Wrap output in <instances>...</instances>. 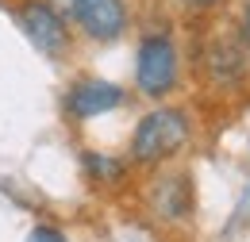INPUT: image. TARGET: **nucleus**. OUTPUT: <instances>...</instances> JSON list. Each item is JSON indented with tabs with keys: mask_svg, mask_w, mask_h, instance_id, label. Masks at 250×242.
Masks as SVG:
<instances>
[{
	"mask_svg": "<svg viewBox=\"0 0 250 242\" xmlns=\"http://www.w3.org/2000/svg\"><path fill=\"white\" fill-rule=\"evenodd\" d=\"M196 135V120L185 104H169L162 100L146 116H139L131 139H127V161L135 169H162L169 161H177L188 150Z\"/></svg>",
	"mask_w": 250,
	"mask_h": 242,
	"instance_id": "nucleus-1",
	"label": "nucleus"
},
{
	"mask_svg": "<svg viewBox=\"0 0 250 242\" xmlns=\"http://www.w3.org/2000/svg\"><path fill=\"white\" fill-rule=\"evenodd\" d=\"M185 81V50L169 27H146L135 42V92L146 100H169Z\"/></svg>",
	"mask_w": 250,
	"mask_h": 242,
	"instance_id": "nucleus-2",
	"label": "nucleus"
},
{
	"mask_svg": "<svg viewBox=\"0 0 250 242\" xmlns=\"http://www.w3.org/2000/svg\"><path fill=\"white\" fill-rule=\"evenodd\" d=\"M196 77L219 96H235L250 81V42L239 35V27H216L196 42L192 54Z\"/></svg>",
	"mask_w": 250,
	"mask_h": 242,
	"instance_id": "nucleus-3",
	"label": "nucleus"
},
{
	"mask_svg": "<svg viewBox=\"0 0 250 242\" xmlns=\"http://www.w3.org/2000/svg\"><path fill=\"white\" fill-rule=\"evenodd\" d=\"M12 16L39 54H46L50 61H65L73 54L77 31L69 27L65 12L54 0H12Z\"/></svg>",
	"mask_w": 250,
	"mask_h": 242,
	"instance_id": "nucleus-4",
	"label": "nucleus"
},
{
	"mask_svg": "<svg viewBox=\"0 0 250 242\" xmlns=\"http://www.w3.org/2000/svg\"><path fill=\"white\" fill-rule=\"evenodd\" d=\"M58 8L65 12L77 39L96 42V46H116L120 39H127L135 23L131 0H62Z\"/></svg>",
	"mask_w": 250,
	"mask_h": 242,
	"instance_id": "nucleus-5",
	"label": "nucleus"
},
{
	"mask_svg": "<svg viewBox=\"0 0 250 242\" xmlns=\"http://www.w3.org/2000/svg\"><path fill=\"white\" fill-rule=\"evenodd\" d=\"M124 104H127V89L108 81V77H77V81H69V89L62 96V112L73 127L100 120V116H108Z\"/></svg>",
	"mask_w": 250,
	"mask_h": 242,
	"instance_id": "nucleus-6",
	"label": "nucleus"
},
{
	"mask_svg": "<svg viewBox=\"0 0 250 242\" xmlns=\"http://www.w3.org/2000/svg\"><path fill=\"white\" fill-rule=\"evenodd\" d=\"M146 208L154 215L158 223H188L192 219V208H196V196H192V181L188 173L181 169H154V177L146 184Z\"/></svg>",
	"mask_w": 250,
	"mask_h": 242,
	"instance_id": "nucleus-7",
	"label": "nucleus"
},
{
	"mask_svg": "<svg viewBox=\"0 0 250 242\" xmlns=\"http://www.w3.org/2000/svg\"><path fill=\"white\" fill-rule=\"evenodd\" d=\"M81 169H85V181L100 188V192H120L127 181H131V161L120 158V154L108 150H81Z\"/></svg>",
	"mask_w": 250,
	"mask_h": 242,
	"instance_id": "nucleus-8",
	"label": "nucleus"
},
{
	"mask_svg": "<svg viewBox=\"0 0 250 242\" xmlns=\"http://www.w3.org/2000/svg\"><path fill=\"white\" fill-rule=\"evenodd\" d=\"M173 4L192 20H212V16H219L227 8V0H173Z\"/></svg>",
	"mask_w": 250,
	"mask_h": 242,
	"instance_id": "nucleus-9",
	"label": "nucleus"
},
{
	"mask_svg": "<svg viewBox=\"0 0 250 242\" xmlns=\"http://www.w3.org/2000/svg\"><path fill=\"white\" fill-rule=\"evenodd\" d=\"M27 242H69V235H65L62 227H54V223H35Z\"/></svg>",
	"mask_w": 250,
	"mask_h": 242,
	"instance_id": "nucleus-10",
	"label": "nucleus"
},
{
	"mask_svg": "<svg viewBox=\"0 0 250 242\" xmlns=\"http://www.w3.org/2000/svg\"><path fill=\"white\" fill-rule=\"evenodd\" d=\"M235 27H239V35L250 42V0H243V4H239V20H235Z\"/></svg>",
	"mask_w": 250,
	"mask_h": 242,
	"instance_id": "nucleus-11",
	"label": "nucleus"
}]
</instances>
